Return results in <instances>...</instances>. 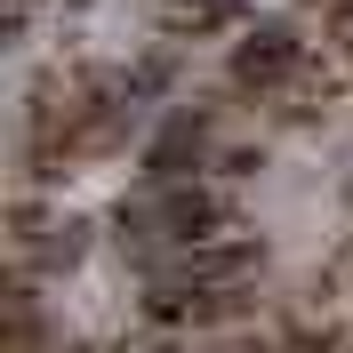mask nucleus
<instances>
[{
  "instance_id": "obj_1",
  "label": "nucleus",
  "mask_w": 353,
  "mask_h": 353,
  "mask_svg": "<svg viewBox=\"0 0 353 353\" xmlns=\"http://www.w3.org/2000/svg\"><path fill=\"white\" fill-rule=\"evenodd\" d=\"M305 72V41L289 24H249L241 48H233V81L241 88H273V81H297Z\"/></svg>"
},
{
  "instance_id": "obj_2",
  "label": "nucleus",
  "mask_w": 353,
  "mask_h": 353,
  "mask_svg": "<svg viewBox=\"0 0 353 353\" xmlns=\"http://www.w3.org/2000/svg\"><path fill=\"white\" fill-rule=\"evenodd\" d=\"M17 249H24V265H41V273H65V265H81V249H88V225L81 217H57V225H41L32 209H17Z\"/></svg>"
},
{
  "instance_id": "obj_3",
  "label": "nucleus",
  "mask_w": 353,
  "mask_h": 353,
  "mask_svg": "<svg viewBox=\"0 0 353 353\" xmlns=\"http://www.w3.org/2000/svg\"><path fill=\"white\" fill-rule=\"evenodd\" d=\"M201 153H209V121L201 112H176V121H161L153 145H145V169H153V185H176Z\"/></svg>"
},
{
  "instance_id": "obj_4",
  "label": "nucleus",
  "mask_w": 353,
  "mask_h": 353,
  "mask_svg": "<svg viewBox=\"0 0 353 353\" xmlns=\"http://www.w3.org/2000/svg\"><path fill=\"white\" fill-rule=\"evenodd\" d=\"M225 17H241V0H169V24H193V32H209Z\"/></svg>"
},
{
  "instance_id": "obj_5",
  "label": "nucleus",
  "mask_w": 353,
  "mask_h": 353,
  "mask_svg": "<svg viewBox=\"0 0 353 353\" xmlns=\"http://www.w3.org/2000/svg\"><path fill=\"white\" fill-rule=\"evenodd\" d=\"M121 353H129V345H121ZM137 353H169V345H137Z\"/></svg>"
}]
</instances>
